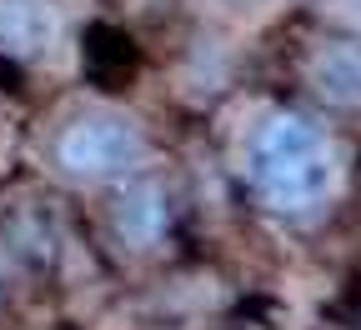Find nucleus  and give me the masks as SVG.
Instances as JSON below:
<instances>
[{
	"instance_id": "423d86ee",
	"label": "nucleus",
	"mask_w": 361,
	"mask_h": 330,
	"mask_svg": "<svg viewBox=\"0 0 361 330\" xmlns=\"http://www.w3.org/2000/svg\"><path fill=\"white\" fill-rule=\"evenodd\" d=\"M336 11H346V15H361V0H331Z\"/></svg>"
},
{
	"instance_id": "20e7f679",
	"label": "nucleus",
	"mask_w": 361,
	"mask_h": 330,
	"mask_svg": "<svg viewBox=\"0 0 361 330\" xmlns=\"http://www.w3.org/2000/svg\"><path fill=\"white\" fill-rule=\"evenodd\" d=\"M311 90L326 106L356 110L361 106V40H331L311 56Z\"/></svg>"
},
{
	"instance_id": "f03ea898",
	"label": "nucleus",
	"mask_w": 361,
	"mask_h": 330,
	"mask_svg": "<svg viewBox=\"0 0 361 330\" xmlns=\"http://www.w3.org/2000/svg\"><path fill=\"white\" fill-rule=\"evenodd\" d=\"M135 160H141V130L111 110L75 115L56 135V165L75 180H106V175L130 170Z\"/></svg>"
},
{
	"instance_id": "f257e3e1",
	"label": "nucleus",
	"mask_w": 361,
	"mask_h": 330,
	"mask_svg": "<svg viewBox=\"0 0 361 330\" xmlns=\"http://www.w3.org/2000/svg\"><path fill=\"white\" fill-rule=\"evenodd\" d=\"M331 185V146L306 115L276 110L251 140V191L266 210H311Z\"/></svg>"
},
{
	"instance_id": "39448f33",
	"label": "nucleus",
	"mask_w": 361,
	"mask_h": 330,
	"mask_svg": "<svg viewBox=\"0 0 361 330\" xmlns=\"http://www.w3.org/2000/svg\"><path fill=\"white\" fill-rule=\"evenodd\" d=\"M171 225V201L156 180H130L126 191L116 196V230L126 235L130 246H156Z\"/></svg>"
},
{
	"instance_id": "7ed1b4c3",
	"label": "nucleus",
	"mask_w": 361,
	"mask_h": 330,
	"mask_svg": "<svg viewBox=\"0 0 361 330\" xmlns=\"http://www.w3.org/2000/svg\"><path fill=\"white\" fill-rule=\"evenodd\" d=\"M61 35V6L56 0H0V56L35 61Z\"/></svg>"
}]
</instances>
